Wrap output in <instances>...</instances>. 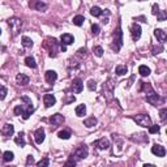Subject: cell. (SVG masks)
<instances>
[{
    "mask_svg": "<svg viewBox=\"0 0 167 167\" xmlns=\"http://www.w3.org/2000/svg\"><path fill=\"white\" fill-rule=\"evenodd\" d=\"M93 52H94V54L97 55V56H99V58H101V56L103 55V48L99 47V46H97V47L93 48Z\"/></svg>",
    "mask_w": 167,
    "mask_h": 167,
    "instance_id": "obj_32",
    "label": "cell"
},
{
    "mask_svg": "<svg viewBox=\"0 0 167 167\" xmlns=\"http://www.w3.org/2000/svg\"><path fill=\"white\" fill-rule=\"evenodd\" d=\"M25 64H26L29 68H37V63H35V59L31 58V56H27L26 59H25Z\"/></svg>",
    "mask_w": 167,
    "mask_h": 167,
    "instance_id": "obj_20",
    "label": "cell"
},
{
    "mask_svg": "<svg viewBox=\"0 0 167 167\" xmlns=\"http://www.w3.org/2000/svg\"><path fill=\"white\" fill-rule=\"evenodd\" d=\"M5 95H7V88L0 85V101H3L5 98Z\"/></svg>",
    "mask_w": 167,
    "mask_h": 167,
    "instance_id": "obj_33",
    "label": "cell"
},
{
    "mask_svg": "<svg viewBox=\"0 0 167 167\" xmlns=\"http://www.w3.org/2000/svg\"><path fill=\"white\" fill-rule=\"evenodd\" d=\"M88 89L89 90H95V89H97V82H95L94 80H89V82H88Z\"/></svg>",
    "mask_w": 167,
    "mask_h": 167,
    "instance_id": "obj_31",
    "label": "cell"
},
{
    "mask_svg": "<svg viewBox=\"0 0 167 167\" xmlns=\"http://www.w3.org/2000/svg\"><path fill=\"white\" fill-rule=\"evenodd\" d=\"M159 132V125H150L149 127V133H158Z\"/></svg>",
    "mask_w": 167,
    "mask_h": 167,
    "instance_id": "obj_36",
    "label": "cell"
},
{
    "mask_svg": "<svg viewBox=\"0 0 167 167\" xmlns=\"http://www.w3.org/2000/svg\"><path fill=\"white\" fill-rule=\"evenodd\" d=\"M115 72L118 76H123V74H125L128 72V68L125 65H118L116 67V69H115Z\"/></svg>",
    "mask_w": 167,
    "mask_h": 167,
    "instance_id": "obj_24",
    "label": "cell"
},
{
    "mask_svg": "<svg viewBox=\"0 0 167 167\" xmlns=\"http://www.w3.org/2000/svg\"><path fill=\"white\" fill-rule=\"evenodd\" d=\"M85 112H86V106L85 105H80V106H77L76 107V115L77 116H84L85 115Z\"/></svg>",
    "mask_w": 167,
    "mask_h": 167,
    "instance_id": "obj_23",
    "label": "cell"
},
{
    "mask_svg": "<svg viewBox=\"0 0 167 167\" xmlns=\"http://www.w3.org/2000/svg\"><path fill=\"white\" fill-rule=\"evenodd\" d=\"M45 47L50 52V56L51 58H55L58 55V51H59V42L55 39V38H48L45 43Z\"/></svg>",
    "mask_w": 167,
    "mask_h": 167,
    "instance_id": "obj_1",
    "label": "cell"
},
{
    "mask_svg": "<svg viewBox=\"0 0 167 167\" xmlns=\"http://www.w3.org/2000/svg\"><path fill=\"white\" fill-rule=\"evenodd\" d=\"M60 43L64 45V46H69V45H72L73 42H74V38L72 37L71 34H63L62 35V38H60Z\"/></svg>",
    "mask_w": 167,
    "mask_h": 167,
    "instance_id": "obj_17",
    "label": "cell"
},
{
    "mask_svg": "<svg viewBox=\"0 0 167 167\" xmlns=\"http://www.w3.org/2000/svg\"><path fill=\"white\" fill-rule=\"evenodd\" d=\"M131 34H132L133 41H138L141 37V27L138 24H133L132 27H131Z\"/></svg>",
    "mask_w": 167,
    "mask_h": 167,
    "instance_id": "obj_9",
    "label": "cell"
},
{
    "mask_svg": "<svg viewBox=\"0 0 167 167\" xmlns=\"http://www.w3.org/2000/svg\"><path fill=\"white\" fill-rule=\"evenodd\" d=\"M16 81H17V84H19L20 86H25V85H27V84H29L30 79L26 76V74H24V73H20V74H17V77H16Z\"/></svg>",
    "mask_w": 167,
    "mask_h": 167,
    "instance_id": "obj_14",
    "label": "cell"
},
{
    "mask_svg": "<svg viewBox=\"0 0 167 167\" xmlns=\"http://www.w3.org/2000/svg\"><path fill=\"white\" fill-rule=\"evenodd\" d=\"M154 35L157 37V39H158L159 42H162V43L166 41V38H167L166 31H163L162 29H155V30H154Z\"/></svg>",
    "mask_w": 167,
    "mask_h": 167,
    "instance_id": "obj_18",
    "label": "cell"
},
{
    "mask_svg": "<svg viewBox=\"0 0 167 167\" xmlns=\"http://www.w3.org/2000/svg\"><path fill=\"white\" fill-rule=\"evenodd\" d=\"M64 116L63 115H60V114H55V115H52L51 118H50V123L52 124V127H58L60 125V124H63L64 123Z\"/></svg>",
    "mask_w": 167,
    "mask_h": 167,
    "instance_id": "obj_8",
    "label": "cell"
},
{
    "mask_svg": "<svg viewBox=\"0 0 167 167\" xmlns=\"http://www.w3.org/2000/svg\"><path fill=\"white\" fill-rule=\"evenodd\" d=\"M90 13H91V15H93L94 17H99L103 12H102V9L99 8V7H93V8L90 9Z\"/></svg>",
    "mask_w": 167,
    "mask_h": 167,
    "instance_id": "obj_28",
    "label": "cell"
},
{
    "mask_svg": "<svg viewBox=\"0 0 167 167\" xmlns=\"http://www.w3.org/2000/svg\"><path fill=\"white\" fill-rule=\"evenodd\" d=\"M91 34H93V35H98L99 34V26L97 24L91 25Z\"/></svg>",
    "mask_w": 167,
    "mask_h": 167,
    "instance_id": "obj_35",
    "label": "cell"
},
{
    "mask_svg": "<svg viewBox=\"0 0 167 167\" xmlns=\"http://www.w3.org/2000/svg\"><path fill=\"white\" fill-rule=\"evenodd\" d=\"M157 15H159V17H158L159 21H165V19H166V13L165 12H161V10H158Z\"/></svg>",
    "mask_w": 167,
    "mask_h": 167,
    "instance_id": "obj_38",
    "label": "cell"
},
{
    "mask_svg": "<svg viewBox=\"0 0 167 167\" xmlns=\"http://www.w3.org/2000/svg\"><path fill=\"white\" fill-rule=\"evenodd\" d=\"M151 153L157 157H165L166 155V149L162 146V145H157L155 144L154 146H151Z\"/></svg>",
    "mask_w": 167,
    "mask_h": 167,
    "instance_id": "obj_10",
    "label": "cell"
},
{
    "mask_svg": "<svg viewBox=\"0 0 167 167\" xmlns=\"http://www.w3.org/2000/svg\"><path fill=\"white\" fill-rule=\"evenodd\" d=\"M82 89H84L82 81H81L80 79L73 80V82H72V90H73V93L79 94V93H81V91H82Z\"/></svg>",
    "mask_w": 167,
    "mask_h": 167,
    "instance_id": "obj_11",
    "label": "cell"
},
{
    "mask_svg": "<svg viewBox=\"0 0 167 167\" xmlns=\"http://www.w3.org/2000/svg\"><path fill=\"white\" fill-rule=\"evenodd\" d=\"M86 157H88V148L85 146V145H82V146L77 148L76 150L73 151V154L71 155V161L77 162V161H80V159L86 158Z\"/></svg>",
    "mask_w": 167,
    "mask_h": 167,
    "instance_id": "obj_2",
    "label": "cell"
},
{
    "mask_svg": "<svg viewBox=\"0 0 167 167\" xmlns=\"http://www.w3.org/2000/svg\"><path fill=\"white\" fill-rule=\"evenodd\" d=\"M138 73L141 74V76H149L150 74V68L149 67H146V65H140L138 67Z\"/></svg>",
    "mask_w": 167,
    "mask_h": 167,
    "instance_id": "obj_21",
    "label": "cell"
},
{
    "mask_svg": "<svg viewBox=\"0 0 167 167\" xmlns=\"http://www.w3.org/2000/svg\"><path fill=\"white\" fill-rule=\"evenodd\" d=\"M43 101H45L46 107H51V106H54L56 103V99H55V97L52 94H45Z\"/></svg>",
    "mask_w": 167,
    "mask_h": 167,
    "instance_id": "obj_16",
    "label": "cell"
},
{
    "mask_svg": "<svg viewBox=\"0 0 167 167\" xmlns=\"http://www.w3.org/2000/svg\"><path fill=\"white\" fill-rule=\"evenodd\" d=\"M45 77H46V81H47L48 84H54L56 79H58V74H56L55 71H47V72L45 73Z\"/></svg>",
    "mask_w": 167,
    "mask_h": 167,
    "instance_id": "obj_15",
    "label": "cell"
},
{
    "mask_svg": "<svg viewBox=\"0 0 167 167\" xmlns=\"http://www.w3.org/2000/svg\"><path fill=\"white\" fill-rule=\"evenodd\" d=\"M15 132V127L12 125V124H5L4 127L1 128V134L5 137H10Z\"/></svg>",
    "mask_w": 167,
    "mask_h": 167,
    "instance_id": "obj_13",
    "label": "cell"
},
{
    "mask_svg": "<svg viewBox=\"0 0 167 167\" xmlns=\"http://www.w3.org/2000/svg\"><path fill=\"white\" fill-rule=\"evenodd\" d=\"M34 138L37 144H42L45 141V129L43 128H38L34 133Z\"/></svg>",
    "mask_w": 167,
    "mask_h": 167,
    "instance_id": "obj_12",
    "label": "cell"
},
{
    "mask_svg": "<svg viewBox=\"0 0 167 167\" xmlns=\"http://www.w3.org/2000/svg\"><path fill=\"white\" fill-rule=\"evenodd\" d=\"M133 120L138 124V125H141L144 128H149L151 125V119H150V116H149V115H146V114H140V115H136L133 118Z\"/></svg>",
    "mask_w": 167,
    "mask_h": 167,
    "instance_id": "obj_3",
    "label": "cell"
},
{
    "mask_svg": "<svg viewBox=\"0 0 167 167\" xmlns=\"http://www.w3.org/2000/svg\"><path fill=\"white\" fill-rule=\"evenodd\" d=\"M166 114H167V108H162V110H161V112H159L162 122H166Z\"/></svg>",
    "mask_w": 167,
    "mask_h": 167,
    "instance_id": "obj_37",
    "label": "cell"
},
{
    "mask_svg": "<svg viewBox=\"0 0 167 167\" xmlns=\"http://www.w3.org/2000/svg\"><path fill=\"white\" fill-rule=\"evenodd\" d=\"M84 21H85V17L84 16H76V17H73V24L76 25V26H81V25L84 24Z\"/></svg>",
    "mask_w": 167,
    "mask_h": 167,
    "instance_id": "obj_26",
    "label": "cell"
},
{
    "mask_svg": "<svg viewBox=\"0 0 167 167\" xmlns=\"http://www.w3.org/2000/svg\"><path fill=\"white\" fill-rule=\"evenodd\" d=\"M158 10H159V8H158V5H157V4H154V5H153V10H151V12H153V15H157V13H158Z\"/></svg>",
    "mask_w": 167,
    "mask_h": 167,
    "instance_id": "obj_40",
    "label": "cell"
},
{
    "mask_svg": "<svg viewBox=\"0 0 167 167\" xmlns=\"http://www.w3.org/2000/svg\"><path fill=\"white\" fill-rule=\"evenodd\" d=\"M13 157H15V154H13L12 151H5L4 154H3V159H4L5 162H10V161H13Z\"/></svg>",
    "mask_w": 167,
    "mask_h": 167,
    "instance_id": "obj_29",
    "label": "cell"
},
{
    "mask_svg": "<svg viewBox=\"0 0 167 167\" xmlns=\"http://www.w3.org/2000/svg\"><path fill=\"white\" fill-rule=\"evenodd\" d=\"M93 146L101 149V150H106V149L110 148V141L107 140V138H105V137L99 138V140H97V141H94L93 143Z\"/></svg>",
    "mask_w": 167,
    "mask_h": 167,
    "instance_id": "obj_7",
    "label": "cell"
},
{
    "mask_svg": "<svg viewBox=\"0 0 167 167\" xmlns=\"http://www.w3.org/2000/svg\"><path fill=\"white\" fill-rule=\"evenodd\" d=\"M146 102H149V103L153 105V106H158V105L165 103V98L159 97V95L155 94V93H151V94L146 95Z\"/></svg>",
    "mask_w": 167,
    "mask_h": 167,
    "instance_id": "obj_4",
    "label": "cell"
},
{
    "mask_svg": "<svg viewBox=\"0 0 167 167\" xmlns=\"http://www.w3.org/2000/svg\"><path fill=\"white\" fill-rule=\"evenodd\" d=\"M8 25L10 26V29L13 30V33H15V35L19 33V30L21 29V25H22V21H21L20 19H16V17H13V19H10L8 21Z\"/></svg>",
    "mask_w": 167,
    "mask_h": 167,
    "instance_id": "obj_6",
    "label": "cell"
},
{
    "mask_svg": "<svg viewBox=\"0 0 167 167\" xmlns=\"http://www.w3.org/2000/svg\"><path fill=\"white\" fill-rule=\"evenodd\" d=\"M24 136H25V134H24L22 132H20V133H19V136H17V137L15 138V143H16L17 145H19V146H25V144H26V143H25Z\"/></svg>",
    "mask_w": 167,
    "mask_h": 167,
    "instance_id": "obj_22",
    "label": "cell"
},
{
    "mask_svg": "<svg viewBox=\"0 0 167 167\" xmlns=\"http://www.w3.org/2000/svg\"><path fill=\"white\" fill-rule=\"evenodd\" d=\"M98 123V120L94 118V116H91V118H89V119H86L84 122V125L86 127V128H91V127H94L95 124Z\"/></svg>",
    "mask_w": 167,
    "mask_h": 167,
    "instance_id": "obj_19",
    "label": "cell"
},
{
    "mask_svg": "<svg viewBox=\"0 0 167 167\" xmlns=\"http://www.w3.org/2000/svg\"><path fill=\"white\" fill-rule=\"evenodd\" d=\"M22 46L26 48H31L33 47V41L29 37H22Z\"/></svg>",
    "mask_w": 167,
    "mask_h": 167,
    "instance_id": "obj_25",
    "label": "cell"
},
{
    "mask_svg": "<svg viewBox=\"0 0 167 167\" xmlns=\"http://www.w3.org/2000/svg\"><path fill=\"white\" fill-rule=\"evenodd\" d=\"M48 165H50V159L48 158H43V159H41V161L37 163L38 167H47Z\"/></svg>",
    "mask_w": 167,
    "mask_h": 167,
    "instance_id": "obj_30",
    "label": "cell"
},
{
    "mask_svg": "<svg viewBox=\"0 0 167 167\" xmlns=\"http://www.w3.org/2000/svg\"><path fill=\"white\" fill-rule=\"evenodd\" d=\"M0 34H1V30H0Z\"/></svg>",
    "mask_w": 167,
    "mask_h": 167,
    "instance_id": "obj_41",
    "label": "cell"
},
{
    "mask_svg": "<svg viewBox=\"0 0 167 167\" xmlns=\"http://www.w3.org/2000/svg\"><path fill=\"white\" fill-rule=\"evenodd\" d=\"M58 137L62 138V140H68V138L71 137V132L69 131H60V132L58 133Z\"/></svg>",
    "mask_w": 167,
    "mask_h": 167,
    "instance_id": "obj_27",
    "label": "cell"
},
{
    "mask_svg": "<svg viewBox=\"0 0 167 167\" xmlns=\"http://www.w3.org/2000/svg\"><path fill=\"white\" fill-rule=\"evenodd\" d=\"M13 112H15V115H22V112H24V107L22 106H16L15 110H13Z\"/></svg>",
    "mask_w": 167,
    "mask_h": 167,
    "instance_id": "obj_34",
    "label": "cell"
},
{
    "mask_svg": "<svg viewBox=\"0 0 167 167\" xmlns=\"http://www.w3.org/2000/svg\"><path fill=\"white\" fill-rule=\"evenodd\" d=\"M34 163V158L31 157V155H29V157H27V162H26V165L29 166V165H33Z\"/></svg>",
    "mask_w": 167,
    "mask_h": 167,
    "instance_id": "obj_39",
    "label": "cell"
},
{
    "mask_svg": "<svg viewBox=\"0 0 167 167\" xmlns=\"http://www.w3.org/2000/svg\"><path fill=\"white\" fill-rule=\"evenodd\" d=\"M29 7L31 9L39 10V12H45V10L47 9V4L43 3L42 0H30V1H29Z\"/></svg>",
    "mask_w": 167,
    "mask_h": 167,
    "instance_id": "obj_5",
    "label": "cell"
}]
</instances>
